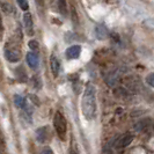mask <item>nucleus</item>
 I'll return each instance as SVG.
<instances>
[{
    "label": "nucleus",
    "instance_id": "13",
    "mask_svg": "<svg viewBox=\"0 0 154 154\" xmlns=\"http://www.w3.org/2000/svg\"><path fill=\"white\" fill-rule=\"evenodd\" d=\"M28 45H29V48H30L31 50H34V51H37V50L39 49L38 42H37V41H35V39H31V41H29Z\"/></svg>",
    "mask_w": 154,
    "mask_h": 154
},
{
    "label": "nucleus",
    "instance_id": "12",
    "mask_svg": "<svg viewBox=\"0 0 154 154\" xmlns=\"http://www.w3.org/2000/svg\"><path fill=\"white\" fill-rule=\"evenodd\" d=\"M17 4H19V6L20 8L24 11V12H27L28 9H29V4H28V0H17Z\"/></svg>",
    "mask_w": 154,
    "mask_h": 154
},
{
    "label": "nucleus",
    "instance_id": "19",
    "mask_svg": "<svg viewBox=\"0 0 154 154\" xmlns=\"http://www.w3.org/2000/svg\"><path fill=\"white\" fill-rule=\"evenodd\" d=\"M69 154H78L75 151H73V149H71V152H69Z\"/></svg>",
    "mask_w": 154,
    "mask_h": 154
},
{
    "label": "nucleus",
    "instance_id": "16",
    "mask_svg": "<svg viewBox=\"0 0 154 154\" xmlns=\"http://www.w3.org/2000/svg\"><path fill=\"white\" fill-rule=\"evenodd\" d=\"M41 154H54V151H52L50 147H44V148L41 151Z\"/></svg>",
    "mask_w": 154,
    "mask_h": 154
},
{
    "label": "nucleus",
    "instance_id": "14",
    "mask_svg": "<svg viewBox=\"0 0 154 154\" xmlns=\"http://www.w3.org/2000/svg\"><path fill=\"white\" fill-rule=\"evenodd\" d=\"M59 11L63 15H66V4L65 0H59Z\"/></svg>",
    "mask_w": 154,
    "mask_h": 154
},
{
    "label": "nucleus",
    "instance_id": "20",
    "mask_svg": "<svg viewBox=\"0 0 154 154\" xmlns=\"http://www.w3.org/2000/svg\"><path fill=\"white\" fill-rule=\"evenodd\" d=\"M37 2H38V4H41V2H42V0H37Z\"/></svg>",
    "mask_w": 154,
    "mask_h": 154
},
{
    "label": "nucleus",
    "instance_id": "2",
    "mask_svg": "<svg viewBox=\"0 0 154 154\" xmlns=\"http://www.w3.org/2000/svg\"><path fill=\"white\" fill-rule=\"evenodd\" d=\"M54 126L58 137L60 139H65L66 131H67V123H66V118L64 117V115L60 111H57L56 115H54Z\"/></svg>",
    "mask_w": 154,
    "mask_h": 154
},
{
    "label": "nucleus",
    "instance_id": "10",
    "mask_svg": "<svg viewBox=\"0 0 154 154\" xmlns=\"http://www.w3.org/2000/svg\"><path fill=\"white\" fill-rule=\"evenodd\" d=\"M133 140V137L132 136H124L122 140L119 141L121 144H119V146L121 147H126L128 145H130L131 144V141Z\"/></svg>",
    "mask_w": 154,
    "mask_h": 154
},
{
    "label": "nucleus",
    "instance_id": "15",
    "mask_svg": "<svg viewBox=\"0 0 154 154\" xmlns=\"http://www.w3.org/2000/svg\"><path fill=\"white\" fill-rule=\"evenodd\" d=\"M153 73H151V74H149V75H148V77L146 78V82L147 84H148V85L151 86V87H153L154 86V82H153Z\"/></svg>",
    "mask_w": 154,
    "mask_h": 154
},
{
    "label": "nucleus",
    "instance_id": "9",
    "mask_svg": "<svg viewBox=\"0 0 154 154\" xmlns=\"http://www.w3.org/2000/svg\"><path fill=\"white\" fill-rule=\"evenodd\" d=\"M95 34H96V37L99 39H104L108 37V30L104 26H97L96 27V30H95Z\"/></svg>",
    "mask_w": 154,
    "mask_h": 154
},
{
    "label": "nucleus",
    "instance_id": "6",
    "mask_svg": "<svg viewBox=\"0 0 154 154\" xmlns=\"http://www.w3.org/2000/svg\"><path fill=\"white\" fill-rule=\"evenodd\" d=\"M80 52H81V46L72 45L66 50V57L69 59H77V58H79V56H80Z\"/></svg>",
    "mask_w": 154,
    "mask_h": 154
},
{
    "label": "nucleus",
    "instance_id": "18",
    "mask_svg": "<svg viewBox=\"0 0 154 154\" xmlns=\"http://www.w3.org/2000/svg\"><path fill=\"white\" fill-rule=\"evenodd\" d=\"M107 2H109V4H116L117 2V0H106Z\"/></svg>",
    "mask_w": 154,
    "mask_h": 154
},
{
    "label": "nucleus",
    "instance_id": "7",
    "mask_svg": "<svg viewBox=\"0 0 154 154\" xmlns=\"http://www.w3.org/2000/svg\"><path fill=\"white\" fill-rule=\"evenodd\" d=\"M50 66H51V72L54 74V77H58L59 74V71H60V64H59V60L56 56H51L50 58Z\"/></svg>",
    "mask_w": 154,
    "mask_h": 154
},
{
    "label": "nucleus",
    "instance_id": "1",
    "mask_svg": "<svg viewBox=\"0 0 154 154\" xmlns=\"http://www.w3.org/2000/svg\"><path fill=\"white\" fill-rule=\"evenodd\" d=\"M82 114L87 121H92L96 115V92L95 87L93 85H88L86 87L84 95H82V102H81Z\"/></svg>",
    "mask_w": 154,
    "mask_h": 154
},
{
    "label": "nucleus",
    "instance_id": "4",
    "mask_svg": "<svg viewBox=\"0 0 154 154\" xmlns=\"http://www.w3.org/2000/svg\"><path fill=\"white\" fill-rule=\"evenodd\" d=\"M23 24H24V30L27 35L32 36L34 35V22H32V16L29 12H26L23 14Z\"/></svg>",
    "mask_w": 154,
    "mask_h": 154
},
{
    "label": "nucleus",
    "instance_id": "5",
    "mask_svg": "<svg viewBox=\"0 0 154 154\" xmlns=\"http://www.w3.org/2000/svg\"><path fill=\"white\" fill-rule=\"evenodd\" d=\"M27 63L30 66V69H38V65H39L38 56L35 54V52H28L27 54Z\"/></svg>",
    "mask_w": 154,
    "mask_h": 154
},
{
    "label": "nucleus",
    "instance_id": "8",
    "mask_svg": "<svg viewBox=\"0 0 154 154\" xmlns=\"http://www.w3.org/2000/svg\"><path fill=\"white\" fill-rule=\"evenodd\" d=\"M36 139L38 143H45L48 139V128H39L36 131Z\"/></svg>",
    "mask_w": 154,
    "mask_h": 154
},
{
    "label": "nucleus",
    "instance_id": "17",
    "mask_svg": "<svg viewBox=\"0 0 154 154\" xmlns=\"http://www.w3.org/2000/svg\"><path fill=\"white\" fill-rule=\"evenodd\" d=\"M2 31V20H1V16H0V34Z\"/></svg>",
    "mask_w": 154,
    "mask_h": 154
},
{
    "label": "nucleus",
    "instance_id": "3",
    "mask_svg": "<svg viewBox=\"0 0 154 154\" xmlns=\"http://www.w3.org/2000/svg\"><path fill=\"white\" fill-rule=\"evenodd\" d=\"M5 58L11 63L19 62L20 58H21L20 50H16V49H14V48H9V46H7V48L5 49Z\"/></svg>",
    "mask_w": 154,
    "mask_h": 154
},
{
    "label": "nucleus",
    "instance_id": "11",
    "mask_svg": "<svg viewBox=\"0 0 154 154\" xmlns=\"http://www.w3.org/2000/svg\"><path fill=\"white\" fill-rule=\"evenodd\" d=\"M24 99H23L22 96H20V95H15L14 96V104H15V107L17 108H22L24 107Z\"/></svg>",
    "mask_w": 154,
    "mask_h": 154
}]
</instances>
